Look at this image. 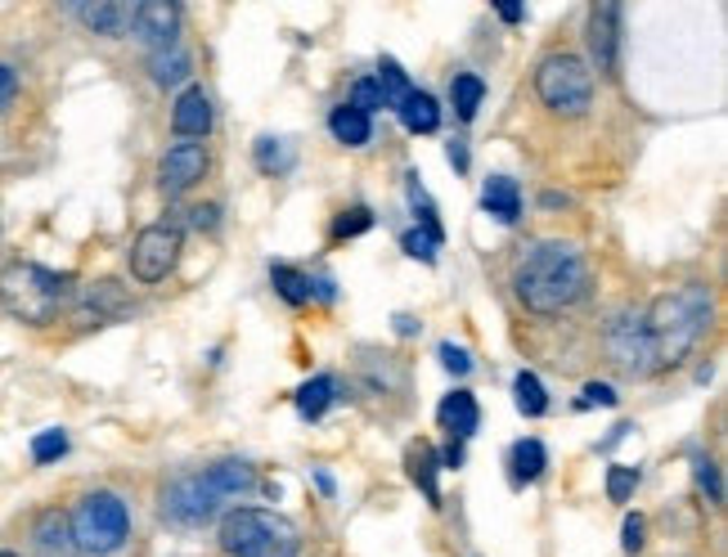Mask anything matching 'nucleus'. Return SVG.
Returning a JSON list of instances; mask_svg holds the SVG:
<instances>
[{"instance_id": "f3484780", "label": "nucleus", "mask_w": 728, "mask_h": 557, "mask_svg": "<svg viewBox=\"0 0 728 557\" xmlns=\"http://www.w3.org/2000/svg\"><path fill=\"white\" fill-rule=\"evenodd\" d=\"M95 36H126L130 19H136V6H77L73 10Z\"/></svg>"}, {"instance_id": "a211bd4d", "label": "nucleus", "mask_w": 728, "mask_h": 557, "mask_svg": "<svg viewBox=\"0 0 728 557\" xmlns=\"http://www.w3.org/2000/svg\"><path fill=\"white\" fill-rule=\"evenodd\" d=\"M203 476H208V485H212L221 500L243 495V491H252V485H256V472H252V463H243V459H221V463H212Z\"/></svg>"}, {"instance_id": "a18cd8bd", "label": "nucleus", "mask_w": 728, "mask_h": 557, "mask_svg": "<svg viewBox=\"0 0 728 557\" xmlns=\"http://www.w3.org/2000/svg\"><path fill=\"white\" fill-rule=\"evenodd\" d=\"M395 333H405V337L414 333V324H410V315H395Z\"/></svg>"}, {"instance_id": "412c9836", "label": "nucleus", "mask_w": 728, "mask_h": 557, "mask_svg": "<svg viewBox=\"0 0 728 557\" xmlns=\"http://www.w3.org/2000/svg\"><path fill=\"white\" fill-rule=\"evenodd\" d=\"M410 481L414 485H423V495H428V504H441V485H436V467H441V454L428 445V441H419V445H410Z\"/></svg>"}, {"instance_id": "f257e3e1", "label": "nucleus", "mask_w": 728, "mask_h": 557, "mask_svg": "<svg viewBox=\"0 0 728 557\" xmlns=\"http://www.w3.org/2000/svg\"><path fill=\"white\" fill-rule=\"evenodd\" d=\"M584 288H589V265H584L580 248L562 243V239L531 243L513 265V293L536 315H558V311L576 306L584 297Z\"/></svg>"}, {"instance_id": "f03ea898", "label": "nucleus", "mask_w": 728, "mask_h": 557, "mask_svg": "<svg viewBox=\"0 0 728 557\" xmlns=\"http://www.w3.org/2000/svg\"><path fill=\"white\" fill-rule=\"evenodd\" d=\"M647 333H652V351H656V369H675L693 356V346L710 333L715 319V297L706 284H684L666 297H656L652 311H643Z\"/></svg>"}, {"instance_id": "9d476101", "label": "nucleus", "mask_w": 728, "mask_h": 557, "mask_svg": "<svg viewBox=\"0 0 728 557\" xmlns=\"http://www.w3.org/2000/svg\"><path fill=\"white\" fill-rule=\"evenodd\" d=\"M208 167H212V158H208V149L203 145H171L167 154H162V162H158V185H162V193L167 198H176V193H184V189H193L198 180L208 176Z\"/></svg>"}, {"instance_id": "ddd939ff", "label": "nucleus", "mask_w": 728, "mask_h": 557, "mask_svg": "<svg viewBox=\"0 0 728 557\" xmlns=\"http://www.w3.org/2000/svg\"><path fill=\"white\" fill-rule=\"evenodd\" d=\"M32 553H36V557H82V548H77V539H73L68 513L45 508V513L32 522Z\"/></svg>"}, {"instance_id": "4c0bfd02", "label": "nucleus", "mask_w": 728, "mask_h": 557, "mask_svg": "<svg viewBox=\"0 0 728 557\" xmlns=\"http://www.w3.org/2000/svg\"><path fill=\"white\" fill-rule=\"evenodd\" d=\"M441 365H445L454 378H468V374H473L468 351H463V346H454V341H441Z\"/></svg>"}, {"instance_id": "f8f14e48", "label": "nucleus", "mask_w": 728, "mask_h": 557, "mask_svg": "<svg viewBox=\"0 0 728 557\" xmlns=\"http://www.w3.org/2000/svg\"><path fill=\"white\" fill-rule=\"evenodd\" d=\"M130 32H136V41H140V45H149L154 54L176 50L180 6H167V0H154V6H136V19H130Z\"/></svg>"}, {"instance_id": "7ed1b4c3", "label": "nucleus", "mask_w": 728, "mask_h": 557, "mask_svg": "<svg viewBox=\"0 0 728 557\" xmlns=\"http://www.w3.org/2000/svg\"><path fill=\"white\" fill-rule=\"evenodd\" d=\"M68 302H73V274L45 270L36 261H10L0 270V306L32 328L54 324Z\"/></svg>"}, {"instance_id": "72a5a7b5", "label": "nucleus", "mask_w": 728, "mask_h": 557, "mask_svg": "<svg viewBox=\"0 0 728 557\" xmlns=\"http://www.w3.org/2000/svg\"><path fill=\"white\" fill-rule=\"evenodd\" d=\"M351 108L356 113H378V108H387V99H382V91H378V82L373 77H360L356 86H351Z\"/></svg>"}, {"instance_id": "423d86ee", "label": "nucleus", "mask_w": 728, "mask_h": 557, "mask_svg": "<svg viewBox=\"0 0 728 557\" xmlns=\"http://www.w3.org/2000/svg\"><path fill=\"white\" fill-rule=\"evenodd\" d=\"M536 95L562 117H584L593 104V73L580 54H549L536 67Z\"/></svg>"}, {"instance_id": "aec40b11", "label": "nucleus", "mask_w": 728, "mask_h": 557, "mask_svg": "<svg viewBox=\"0 0 728 557\" xmlns=\"http://www.w3.org/2000/svg\"><path fill=\"white\" fill-rule=\"evenodd\" d=\"M328 130H334V139H338V145H347V149H365L373 139V122L365 113H356L351 104L328 113Z\"/></svg>"}, {"instance_id": "e433bc0d", "label": "nucleus", "mask_w": 728, "mask_h": 557, "mask_svg": "<svg viewBox=\"0 0 728 557\" xmlns=\"http://www.w3.org/2000/svg\"><path fill=\"white\" fill-rule=\"evenodd\" d=\"M401 248L410 252V256H419V261H436V239L432 234H423V230H410V234H401Z\"/></svg>"}, {"instance_id": "c756f323", "label": "nucleus", "mask_w": 728, "mask_h": 557, "mask_svg": "<svg viewBox=\"0 0 728 557\" xmlns=\"http://www.w3.org/2000/svg\"><path fill=\"white\" fill-rule=\"evenodd\" d=\"M122 311H126V297H122V288L113 284V278H99V284L86 293V315L113 319V315H122Z\"/></svg>"}, {"instance_id": "4be33fe9", "label": "nucleus", "mask_w": 728, "mask_h": 557, "mask_svg": "<svg viewBox=\"0 0 728 557\" xmlns=\"http://www.w3.org/2000/svg\"><path fill=\"white\" fill-rule=\"evenodd\" d=\"M395 113H401V122H405L414 135H432V130L441 126V108H436V99H432L428 91H410L405 104L395 108Z\"/></svg>"}, {"instance_id": "39448f33", "label": "nucleus", "mask_w": 728, "mask_h": 557, "mask_svg": "<svg viewBox=\"0 0 728 557\" xmlns=\"http://www.w3.org/2000/svg\"><path fill=\"white\" fill-rule=\"evenodd\" d=\"M68 522H73V539H77V548L91 553V557H108V553H117V548L126 544V535H130L126 500L113 495V491H91V495L77 504V513H73Z\"/></svg>"}, {"instance_id": "a878e982", "label": "nucleus", "mask_w": 728, "mask_h": 557, "mask_svg": "<svg viewBox=\"0 0 728 557\" xmlns=\"http://www.w3.org/2000/svg\"><path fill=\"white\" fill-rule=\"evenodd\" d=\"M450 99H454V113H458L463 122H473L477 108H482V99H486V82L473 77V73H458V77L450 82Z\"/></svg>"}, {"instance_id": "79ce46f5", "label": "nucleus", "mask_w": 728, "mask_h": 557, "mask_svg": "<svg viewBox=\"0 0 728 557\" xmlns=\"http://www.w3.org/2000/svg\"><path fill=\"white\" fill-rule=\"evenodd\" d=\"M189 212H193L189 221H193L198 230H212V225H217V207H189Z\"/></svg>"}, {"instance_id": "2eb2a0df", "label": "nucleus", "mask_w": 728, "mask_h": 557, "mask_svg": "<svg viewBox=\"0 0 728 557\" xmlns=\"http://www.w3.org/2000/svg\"><path fill=\"white\" fill-rule=\"evenodd\" d=\"M436 418H441V428L454 437V441H468L473 432H477V423H482V409H477V396L473 391H450L445 400H441V409H436Z\"/></svg>"}, {"instance_id": "ea45409f", "label": "nucleus", "mask_w": 728, "mask_h": 557, "mask_svg": "<svg viewBox=\"0 0 728 557\" xmlns=\"http://www.w3.org/2000/svg\"><path fill=\"white\" fill-rule=\"evenodd\" d=\"M616 400H621V396H616L612 387H603V382H584V396H580V404H608V409H612Z\"/></svg>"}, {"instance_id": "c85d7f7f", "label": "nucleus", "mask_w": 728, "mask_h": 557, "mask_svg": "<svg viewBox=\"0 0 728 557\" xmlns=\"http://www.w3.org/2000/svg\"><path fill=\"white\" fill-rule=\"evenodd\" d=\"M149 73H154L158 86L171 91V86H180V82L193 73V67H189V54H184V50H162V54L149 59Z\"/></svg>"}, {"instance_id": "5701e85b", "label": "nucleus", "mask_w": 728, "mask_h": 557, "mask_svg": "<svg viewBox=\"0 0 728 557\" xmlns=\"http://www.w3.org/2000/svg\"><path fill=\"white\" fill-rule=\"evenodd\" d=\"M334 400H338V382H334V374H315L310 382L297 387V413H302V418H319Z\"/></svg>"}, {"instance_id": "b1692460", "label": "nucleus", "mask_w": 728, "mask_h": 557, "mask_svg": "<svg viewBox=\"0 0 728 557\" xmlns=\"http://www.w3.org/2000/svg\"><path fill=\"white\" fill-rule=\"evenodd\" d=\"M252 158H256V167L266 171V176H288L293 162H297L293 145H288V139H275V135H261L256 149H252Z\"/></svg>"}, {"instance_id": "393cba45", "label": "nucleus", "mask_w": 728, "mask_h": 557, "mask_svg": "<svg viewBox=\"0 0 728 557\" xmlns=\"http://www.w3.org/2000/svg\"><path fill=\"white\" fill-rule=\"evenodd\" d=\"M271 284H275V293H279L288 306H306V302L315 297L310 274H302V270H293V265H271Z\"/></svg>"}, {"instance_id": "49530a36", "label": "nucleus", "mask_w": 728, "mask_h": 557, "mask_svg": "<svg viewBox=\"0 0 728 557\" xmlns=\"http://www.w3.org/2000/svg\"><path fill=\"white\" fill-rule=\"evenodd\" d=\"M0 557H19V553L14 548H0Z\"/></svg>"}, {"instance_id": "a19ab883", "label": "nucleus", "mask_w": 728, "mask_h": 557, "mask_svg": "<svg viewBox=\"0 0 728 557\" xmlns=\"http://www.w3.org/2000/svg\"><path fill=\"white\" fill-rule=\"evenodd\" d=\"M450 162H454V171H468V145H463V139H450Z\"/></svg>"}, {"instance_id": "6e6552de", "label": "nucleus", "mask_w": 728, "mask_h": 557, "mask_svg": "<svg viewBox=\"0 0 728 557\" xmlns=\"http://www.w3.org/2000/svg\"><path fill=\"white\" fill-rule=\"evenodd\" d=\"M180 248H184L180 225H167V221L145 225L136 243H130V274H136V284H162L180 261Z\"/></svg>"}, {"instance_id": "0eeeda50", "label": "nucleus", "mask_w": 728, "mask_h": 557, "mask_svg": "<svg viewBox=\"0 0 728 557\" xmlns=\"http://www.w3.org/2000/svg\"><path fill=\"white\" fill-rule=\"evenodd\" d=\"M603 346H608V360L630 374V378H647L656 374V351H652V333H647V319L643 311H621L608 319L603 328Z\"/></svg>"}, {"instance_id": "473e14b6", "label": "nucleus", "mask_w": 728, "mask_h": 557, "mask_svg": "<svg viewBox=\"0 0 728 557\" xmlns=\"http://www.w3.org/2000/svg\"><path fill=\"white\" fill-rule=\"evenodd\" d=\"M693 476H697V491L710 500V504H724V485H719V467H715V459H697L693 463Z\"/></svg>"}, {"instance_id": "dca6fc26", "label": "nucleus", "mask_w": 728, "mask_h": 557, "mask_svg": "<svg viewBox=\"0 0 728 557\" xmlns=\"http://www.w3.org/2000/svg\"><path fill=\"white\" fill-rule=\"evenodd\" d=\"M482 207H486L499 225H513L521 217V189H517V180L513 176H490L482 185Z\"/></svg>"}, {"instance_id": "4468645a", "label": "nucleus", "mask_w": 728, "mask_h": 557, "mask_svg": "<svg viewBox=\"0 0 728 557\" xmlns=\"http://www.w3.org/2000/svg\"><path fill=\"white\" fill-rule=\"evenodd\" d=\"M171 130L189 135V145H198L208 130H212V99L203 86H189L176 104H171Z\"/></svg>"}, {"instance_id": "c03bdc74", "label": "nucleus", "mask_w": 728, "mask_h": 557, "mask_svg": "<svg viewBox=\"0 0 728 557\" xmlns=\"http://www.w3.org/2000/svg\"><path fill=\"white\" fill-rule=\"evenodd\" d=\"M315 485H319L324 495H334V476H328V472H315Z\"/></svg>"}, {"instance_id": "37998d69", "label": "nucleus", "mask_w": 728, "mask_h": 557, "mask_svg": "<svg viewBox=\"0 0 728 557\" xmlns=\"http://www.w3.org/2000/svg\"><path fill=\"white\" fill-rule=\"evenodd\" d=\"M499 19H504V23H521V19H526V10H521V6H504V10H499Z\"/></svg>"}, {"instance_id": "c9c22d12", "label": "nucleus", "mask_w": 728, "mask_h": 557, "mask_svg": "<svg viewBox=\"0 0 728 557\" xmlns=\"http://www.w3.org/2000/svg\"><path fill=\"white\" fill-rule=\"evenodd\" d=\"M643 544H647V517H643V513H630L625 526H621V548L634 557Z\"/></svg>"}, {"instance_id": "1a4fd4ad", "label": "nucleus", "mask_w": 728, "mask_h": 557, "mask_svg": "<svg viewBox=\"0 0 728 557\" xmlns=\"http://www.w3.org/2000/svg\"><path fill=\"white\" fill-rule=\"evenodd\" d=\"M217 508H221V495L208 485L203 472H180L162 485V517L180 526H203L217 517Z\"/></svg>"}, {"instance_id": "7c9ffc66", "label": "nucleus", "mask_w": 728, "mask_h": 557, "mask_svg": "<svg viewBox=\"0 0 728 557\" xmlns=\"http://www.w3.org/2000/svg\"><path fill=\"white\" fill-rule=\"evenodd\" d=\"M634 485H639V472H634V467H625V463H612V467H608V500H612V504H630Z\"/></svg>"}, {"instance_id": "2f4dec72", "label": "nucleus", "mask_w": 728, "mask_h": 557, "mask_svg": "<svg viewBox=\"0 0 728 557\" xmlns=\"http://www.w3.org/2000/svg\"><path fill=\"white\" fill-rule=\"evenodd\" d=\"M68 454V432L63 428H50V432H41L36 441H32V459L36 463H54V459H63Z\"/></svg>"}, {"instance_id": "6ab92c4d", "label": "nucleus", "mask_w": 728, "mask_h": 557, "mask_svg": "<svg viewBox=\"0 0 728 557\" xmlns=\"http://www.w3.org/2000/svg\"><path fill=\"white\" fill-rule=\"evenodd\" d=\"M545 463H549L545 441H536V437L517 441V445L508 450V472H513V485H531V481H540V476H545Z\"/></svg>"}, {"instance_id": "58836bf2", "label": "nucleus", "mask_w": 728, "mask_h": 557, "mask_svg": "<svg viewBox=\"0 0 728 557\" xmlns=\"http://www.w3.org/2000/svg\"><path fill=\"white\" fill-rule=\"evenodd\" d=\"M14 95H19V73H14L10 63H0V113L14 104Z\"/></svg>"}, {"instance_id": "20e7f679", "label": "nucleus", "mask_w": 728, "mask_h": 557, "mask_svg": "<svg viewBox=\"0 0 728 557\" xmlns=\"http://www.w3.org/2000/svg\"><path fill=\"white\" fill-rule=\"evenodd\" d=\"M221 548L230 557H297L302 530L271 508H234L221 517Z\"/></svg>"}, {"instance_id": "f704fd0d", "label": "nucleus", "mask_w": 728, "mask_h": 557, "mask_svg": "<svg viewBox=\"0 0 728 557\" xmlns=\"http://www.w3.org/2000/svg\"><path fill=\"white\" fill-rule=\"evenodd\" d=\"M369 225H373L369 207H351V212H342V217L334 221V239H356V234H365Z\"/></svg>"}, {"instance_id": "bb28decb", "label": "nucleus", "mask_w": 728, "mask_h": 557, "mask_svg": "<svg viewBox=\"0 0 728 557\" xmlns=\"http://www.w3.org/2000/svg\"><path fill=\"white\" fill-rule=\"evenodd\" d=\"M513 400H517V409L526 413V418H540L545 409H549V396H545V382L531 374V369H521L517 378H513Z\"/></svg>"}, {"instance_id": "9b49d317", "label": "nucleus", "mask_w": 728, "mask_h": 557, "mask_svg": "<svg viewBox=\"0 0 728 557\" xmlns=\"http://www.w3.org/2000/svg\"><path fill=\"white\" fill-rule=\"evenodd\" d=\"M621 19H625L621 6L589 10V50H593L599 73H608V77H616V63H621Z\"/></svg>"}, {"instance_id": "cd10ccee", "label": "nucleus", "mask_w": 728, "mask_h": 557, "mask_svg": "<svg viewBox=\"0 0 728 557\" xmlns=\"http://www.w3.org/2000/svg\"><path fill=\"white\" fill-rule=\"evenodd\" d=\"M373 82H378V91H382L387 108H401V104H405V95L414 91V86H410V77H405V67L395 63V59H382V63H378V77H373Z\"/></svg>"}]
</instances>
